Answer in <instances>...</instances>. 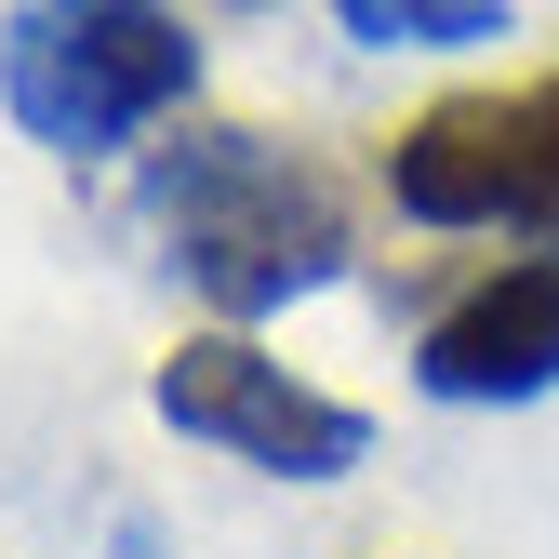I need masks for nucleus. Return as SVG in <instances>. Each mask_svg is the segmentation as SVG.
<instances>
[{
	"instance_id": "f257e3e1",
	"label": "nucleus",
	"mask_w": 559,
	"mask_h": 559,
	"mask_svg": "<svg viewBox=\"0 0 559 559\" xmlns=\"http://www.w3.org/2000/svg\"><path fill=\"white\" fill-rule=\"evenodd\" d=\"M147 227H160V266L187 280L227 333L240 320H280L294 294L346 266V187L320 147L294 133H253V120H187L174 147L147 160Z\"/></svg>"
},
{
	"instance_id": "f03ea898",
	"label": "nucleus",
	"mask_w": 559,
	"mask_h": 559,
	"mask_svg": "<svg viewBox=\"0 0 559 559\" xmlns=\"http://www.w3.org/2000/svg\"><path fill=\"white\" fill-rule=\"evenodd\" d=\"M200 94V40L174 0H14L0 14V107L53 160H107Z\"/></svg>"
},
{
	"instance_id": "7ed1b4c3",
	"label": "nucleus",
	"mask_w": 559,
	"mask_h": 559,
	"mask_svg": "<svg viewBox=\"0 0 559 559\" xmlns=\"http://www.w3.org/2000/svg\"><path fill=\"white\" fill-rule=\"evenodd\" d=\"M386 200L413 227H507L559 240V67L546 81H479L386 133Z\"/></svg>"
},
{
	"instance_id": "20e7f679",
	"label": "nucleus",
	"mask_w": 559,
	"mask_h": 559,
	"mask_svg": "<svg viewBox=\"0 0 559 559\" xmlns=\"http://www.w3.org/2000/svg\"><path fill=\"white\" fill-rule=\"evenodd\" d=\"M147 400H160V427L214 440V453H240L266 479H346V466L373 453V413L294 386V360H266L253 333H187L174 360L147 373Z\"/></svg>"
},
{
	"instance_id": "39448f33",
	"label": "nucleus",
	"mask_w": 559,
	"mask_h": 559,
	"mask_svg": "<svg viewBox=\"0 0 559 559\" xmlns=\"http://www.w3.org/2000/svg\"><path fill=\"white\" fill-rule=\"evenodd\" d=\"M413 386L427 400H546L559 386V253H507L453 307H427Z\"/></svg>"
},
{
	"instance_id": "423d86ee",
	"label": "nucleus",
	"mask_w": 559,
	"mask_h": 559,
	"mask_svg": "<svg viewBox=\"0 0 559 559\" xmlns=\"http://www.w3.org/2000/svg\"><path fill=\"white\" fill-rule=\"evenodd\" d=\"M346 40L373 53H466V40H507V0H333Z\"/></svg>"
},
{
	"instance_id": "0eeeda50",
	"label": "nucleus",
	"mask_w": 559,
	"mask_h": 559,
	"mask_svg": "<svg viewBox=\"0 0 559 559\" xmlns=\"http://www.w3.org/2000/svg\"><path fill=\"white\" fill-rule=\"evenodd\" d=\"M107 559H160V533H147V520H120V533H107Z\"/></svg>"
},
{
	"instance_id": "6e6552de",
	"label": "nucleus",
	"mask_w": 559,
	"mask_h": 559,
	"mask_svg": "<svg viewBox=\"0 0 559 559\" xmlns=\"http://www.w3.org/2000/svg\"><path fill=\"white\" fill-rule=\"evenodd\" d=\"M240 14H253V0H240Z\"/></svg>"
}]
</instances>
